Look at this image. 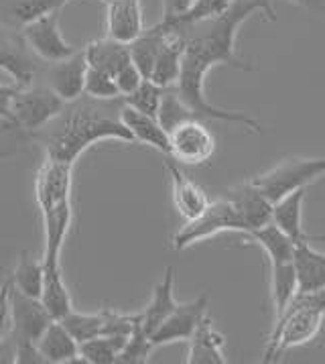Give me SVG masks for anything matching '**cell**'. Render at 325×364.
<instances>
[{
  "mask_svg": "<svg viewBox=\"0 0 325 364\" xmlns=\"http://www.w3.org/2000/svg\"><path fill=\"white\" fill-rule=\"evenodd\" d=\"M232 2L234 0H195L185 15H181L177 21H173L171 25H165V27L175 29L181 25H192V23H199V21H207V18H216L226 13L232 6Z\"/></svg>",
  "mask_w": 325,
  "mask_h": 364,
  "instance_id": "37",
  "label": "cell"
},
{
  "mask_svg": "<svg viewBox=\"0 0 325 364\" xmlns=\"http://www.w3.org/2000/svg\"><path fill=\"white\" fill-rule=\"evenodd\" d=\"M305 196H307V188H301V190H295L291 191V193H287V196H282L281 200H277L272 204L270 222H275L293 242L309 240V236H307L305 228H303Z\"/></svg>",
  "mask_w": 325,
  "mask_h": 364,
  "instance_id": "25",
  "label": "cell"
},
{
  "mask_svg": "<svg viewBox=\"0 0 325 364\" xmlns=\"http://www.w3.org/2000/svg\"><path fill=\"white\" fill-rule=\"evenodd\" d=\"M11 277L0 285V340L11 334Z\"/></svg>",
  "mask_w": 325,
  "mask_h": 364,
  "instance_id": "41",
  "label": "cell"
},
{
  "mask_svg": "<svg viewBox=\"0 0 325 364\" xmlns=\"http://www.w3.org/2000/svg\"><path fill=\"white\" fill-rule=\"evenodd\" d=\"M53 318L39 299L29 297L11 285V338L37 342Z\"/></svg>",
  "mask_w": 325,
  "mask_h": 364,
  "instance_id": "13",
  "label": "cell"
},
{
  "mask_svg": "<svg viewBox=\"0 0 325 364\" xmlns=\"http://www.w3.org/2000/svg\"><path fill=\"white\" fill-rule=\"evenodd\" d=\"M122 98L94 100L79 96L74 102H65L61 112L49 120L43 129L31 132V136L45 149V157L72 163L84 151L102 141L133 143V134L120 118Z\"/></svg>",
  "mask_w": 325,
  "mask_h": 364,
  "instance_id": "2",
  "label": "cell"
},
{
  "mask_svg": "<svg viewBox=\"0 0 325 364\" xmlns=\"http://www.w3.org/2000/svg\"><path fill=\"white\" fill-rule=\"evenodd\" d=\"M287 2H291L295 6H301L305 11H311L315 15L325 16V0H287Z\"/></svg>",
  "mask_w": 325,
  "mask_h": 364,
  "instance_id": "44",
  "label": "cell"
},
{
  "mask_svg": "<svg viewBox=\"0 0 325 364\" xmlns=\"http://www.w3.org/2000/svg\"><path fill=\"white\" fill-rule=\"evenodd\" d=\"M16 92V86H6L0 84V124H11V117H9V106H11V98Z\"/></svg>",
  "mask_w": 325,
  "mask_h": 364,
  "instance_id": "43",
  "label": "cell"
},
{
  "mask_svg": "<svg viewBox=\"0 0 325 364\" xmlns=\"http://www.w3.org/2000/svg\"><path fill=\"white\" fill-rule=\"evenodd\" d=\"M106 4V37L126 45L134 41L145 29L141 0H108Z\"/></svg>",
  "mask_w": 325,
  "mask_h": 364,
  "instance_id": "15",
  "label": "cell"
},
{
  "mask_svg": "<svg viewBox=\"0 0 325 364\" xmlns=\"http://www.w3.org/2000/svg\"><path fill=\"white\" fill-rule=\"evenodd\" d=\"M173 287H175V269L167 267L162 279L153 289L150 301L141 311V323H143V328H145V332L148 336L153 334L162 321L167 320V316L177 307V299L173 295Z\"/></svg>",
  "mask_w": 325,
  "mask_h": 364,
  "instance_id": "23",
  "label": "cell"
},
{
  "mask_svg": "<svg viewBox=\"0 0 325 364\" xmlns=\"http://www.w3.org/2000/svg\"><path fill=\"white\" fill-rule=\"evenodd\" d=\"M226 198L234 205L238 218H240L242 226H244V232L254 230V228L263 226L266 222H270L272 202L266 198L263 191L256 190L250 181L232 188V190L226 193Z\"/></svg>",
  "mask_w": 325,
  "mask_h": 364,
  "instance_id": "16",
  "label": "cell"
},
{
  "mask_svg": "<svg viewBox=\"0 0 325 364\" xmlns=\"http://www.w3.org/2000/svg\"><path fill=\"white\" fill-rule=\"evenodd\" d=\"M246 242H254L265 250L266 259L270 262H289L293 259L295 242L282 232L275 222H266L263 226L244 232Z\"/></svg>",
  "mask_w": 325,
  "mask_h": 364,
  "instance_id": "27",
  "label": "cell"
},
{
  "mask_svg": "<svg viewBox=\"0 0 325 364\" xmlns=\"http://www.w3.org/2000/svg\"><path fill=\"white\" fill-rule=\"evenodd\" d=\"M295 295L297 277L293 262H270V297L275 307V318L281 316Z\"/></svg>",
  "mask_w": 325,
  "mask_h": 364,
  "instance_id": "30",
  "label": "cell"
},
{
  "mask_svg": "<svg viewBox=\"0 0 325 364\" xmlns=\"http://www.w3.org/2000/svg\"><path fill=\"white\" fill-rule=\"evenodd\" d=\"M157 118L161 122V127L165 131L169 132L173 127H177L179 122L187 120V118H197L189 110V106L181 100V96L177 94L175 86L165 87L162 92V100H161V108L157 112Z\"/></svg>",
  "mask_w": 325,
  "mask_h": 364,
  "instance_id": "36",
  "label": "cell"
},
{
  "mask_svg": "<svg viewBox=\"0 0 325 364\" xmlns=\"http://www.w3.org/2000/svg\"><path fill=\"white\" fill-rule=\"evenodd\" d=\"M222 232H244V226L238 218L236 210L226 196L216 202H209L199 216L187 220L173 236V248L181 252Z\"/></svg>",
  "mask_w": 325,
  "mask_h": 364,
  "instance_id": "6",
  "label": "cell"
},
{
  "mask_svg": "<svg viewBox=\"0 0 325 364\" xmlns=\"http://www.w3.org/2000/svg\"><path fill=\"white\" fill-rule=\"evenodd\" d=\"M216 153V136L202 118H187L169 131V155L181 165H206Z\"/></svg>",
  "mask_w": 325,
  "mask_h": 364,
  "instance_id": "8",
  "label": "cell"
},
{
  "mask_svg": "<svg viewBox=\"0 0 325 364\" xmlns=\"http://www.w3.org/2000/svg\"><path fill=\"white\" fill-rule=\"evenodd\" d=\"M143 80H145L143 73L136 70V65H134L133 61H128L122 70H119V72L114 73V82H116V86H119L120 96L131 94L134 87L138 86Z\"/></svg>",
  "mask_w": 325,
  "mask_h": 364,
  "instance_id": "40",
  "label": "cell"
},
{
  "mask_svg": "<svg viewBox=\"0 0 325 364\" xmlns=\"http://www.w3.org/2000/svg\"><path fill=\"white\" fill-rule=\"evenodd\" d=\"M252 15H265L268 21H277L272 0H234L226 13L216 18L175 27L173 31H179L185 41L181 73L175 90L193 114L202 120H222L240 124L252 132H263V127L256 118L238 110H224L214 106L206 98L204 90L207 72L216 65H230L234 70L244 72L256 70L254 65L242 61L236 55L238 29Z\"/></svg>",
  "mask_w": 325,
  "mask_h": 364,
  "instance_id": "1",
  "label": "cell"
},
{
  "mask_svg": "<svg viewBox=\"0 0 325 364\" xmlns=\"http://www.w3.org/2000/svg\"><path fill=\"white\" fill-rule=\"evenodd\" d=\"M15 344V352H13V363L16 364H45L41 352L37 348V342L31 340H18V338H11Z\"/></svg>",
  "mask_w": 325,
  "mask_h": 364,
  "instance_id": "39",
  "label": "cell"
},
{
  "mask_svg": "<svg viewBox=\"0 0 325 364\" xmlns=\"http://www.w3.org/2000/svg\"><path fill=\"white\" fill-rule=\"evenodd\" d=\"M104 320H106V314L102 311H94V314H84V311H75L72 309L63 320H60L65 330L74 336V340L77 344L92 340L96 336H102L104 332Z\"/></svg>",
  "mask_w": 325,
  "mask_h": 364,
  "instance_id": "33",
  "label": "cell"
},
{
  "mask_svg": "<svg viewBox=\"0 0 325 364\" xmlns=\"http://www.w3.org/2000/svg\"><path fill=\"white\" fill-rule=\"evenodd\" d=\"M72 163L45 157L35 179V200L39 210H47L51 205L72 200Z\"/></svg>",
  "mask_w": 325,
  "mask_h": 364,
  "instance_id": "12",
  "label": "cell"
},
{
  "mask_svg": "<svg viewBox=\"0 0 325 364\" xmlns=\"http://www.w3.org/2000/svg\"><path fill=\"white\" fill-rule=\"evenodd\" d=\"M165 169L171 179V196H173V204L177 208L179 216L185 222L199 216L209 204L206 191L183 173L177 161H173L171 157L165 161Z\"/></svg>",
  "mask_w": 325,
  "mask_h": 364,
  "instance_id": "14",
  "label": "cell"
},
{
  "mask_svg": "<svg viewBox=\"0 0 325 364\" xmlns=\"http://www.w3.org/2000/svg\"><path fill=\"white\" fill-rule=\"evenodd\" d=\"M102 2H108V0H102Z\"/></svg>",
  "mask_w": 325,
  "mask_h": 364,
  "instance_id": "45",
  "label": "cell"
},
{
  "mask_svg": "<svg viewBox=\"0 0 325 364\" xmlns=\"http://www.w3.org/2000/svg\"><path fill=\"white\" fill-rule=\"evenodd\" d=\"M43 216V264H60L61 248L65 242V236L72 228L74 220V210H72V200L61 202L57 205H51L47 210H41Z\"/></svg>",
  "mask_w": 325,
  "mask_h": 364,
  "instance_id": "17",
  "label": "cell"
},
{
  "mask_svg": "<svg viewBox=\"0 0 325 364\" xmlns=\"http://www.w3.org/2000/svg\"><path fill=\"white\" fill-rule=\"evenodd\" d=\"M84 96H89L94 100H116V98H122L114 77L110 73L96 70V68H89V65L88 72H86V80H84Z\"/></svg>",
  "mask_w": 325,
  "mask_h": 364,
  "instance_id": "38",
  "label": "cell"
},
{
  "mask_svg": "<svg viewBox=\"0 0 325 364\" xmlns=\"http://www.w3.org/2000/svg\"><path fill=\"white\" fill-rule=\"evenodd\" d=\"M325 175V157L317 159H289L279 163L277 167L268 169L266 173L252 177L250 183L265 193L275 204L282 196L291 191L309 188L313 181Z\"/></svg>",
  "mask_w": 325,
  "mask_h": 364,
  "instance_id": "4",
  "label": "cell"
},
{
  "mask_svg": "<svg viewBox=\"0 0 325 364\" xmlns=\"http://www.w3.org/2000/svg\"><path fill=\"white\" fill-rule=\"evenodd\" d=\"M84 55H86L89 68L102 70V72L110 73L112 77H114V73L122 70L131 61L128 45L114 41L110 37H104V39L86 45Z\"/></svg>",
  "mask_w": 325,
  "mask_h": 364,
  "instance_id": "28",
  "label": "cell"
},
{
  "mask_svg": "<svg viewBox=\"0 0 325 364\" xmlns=\"http://www.w3.org/2000/svg\"><path fill=\"white\" fill-rule=\"evenodd\" d=\"M155 350V344L150 342V336L145 332L143 323H141V314H138V321L133 328L131 336L126 338L124 346L120 350L119 363L122 364H145L150 356V352Z\"/></svg>",
  "mask_w": 325,
  "mask_h": 364,
  "instance_id": "35",
  "label": "cell"
},
{
  "mask_svg": "<svg viewBox=\"0 0 325 364\" xmlns=\"http://www.w3.org/2000/svg\"><path fill=\"white\" fill-rule=\"evenodd\" d=\"M189 342V350H187V364H226V356H224V344L226 338L214 328V321L209 316L199 321L197 330L187 340Z\"/></svg>",
  "mask_w": 325,
  "mask_h": 364,
  "instance_id": "21",
  "label": "cell"
},
{
  "mask_svg": "<svg viewBox=\"0 0 325 364\" xmlns=\"http://www.w3.org/2000/svg\"><path fill=\"white\" fill-rule=\"evenodd\" d=\"M291 262L295 269L297 293L325 289V255L309 247V240L295 242Z\"/></svg>",
  "mask_w": 325,
  "mask_h": 364,
  "instance_id": "18",
  "label": "cell"
},
{
  "mask_svg": "<svg viewBox=\"0 0 325 364\" xmlns=\"http://www.w3.org/2000/svg\"><path fill=\"white\" fill-rule=\"evenodd\" d=\"M193 2L195 0H162V25H171L179 16L185 15Z\"/></svg>",
  "mask_w": 325,
  "mask_h": 364,
  "instance_id": "42",
  "label": "cell"
},
{
  "mask_svg": "<svg viewBox=\"0 0 325 364\" xmlns=\"http://www.w3.org/2000/svg\"><path fill=\"white\" fill-rule=\"evenodd\" d=\"M167 33H169V29L159 21L150 29H143V33L128 43L131 61L136 65V70L143 73V77H148L153 72L155 59L159 55V49H161Z\"/></svg>",
  "mask_w": 325,
  "mask_h": 364,
  "instance_id": "29",
  "label": "cell"
},
{
  "mask_svg": "<svg viewBox=\"0 0 325 364\" xmlns=\"http://www.w3.org/2000/svg\"><path fill=\"white\" fill-rule=\"evenodd\" d=\"M11 281L15 289L39 299L41 289H43V262L33 259L27 250H21Z\"/></svg>",
  "mask_w": 325,
  "mask_h": 364,
  "instance_id": "31",
  "label": "cell"
},
{
  "mask_svg": "<svg viewBox=\"0 0 325 364\" xmlns=\"http://www.w3.org/2000/svg\"><path fill=\"white\" fill-rule=\"evenodd\" d=\"M43 68L45 61L31 51L21 31L0 25V70H4L13 77V86H35L43 73Z\"/></svg>",
  "mask_w": 325,
  "mask_h": 364,
  "instance_id": "7",
  "label": "cell"
},
{
  "mask_svg": "<svg viewBox=\"0 0 325 364\" xmlns=\"http://www.w3.org/2000/svg\"><path fill=\"white\" fill-rule=\"evenodd\" d=\"M65 102L45 84H35L29 87H16L11 98L9 117L11 127L35 132L43 129L49 120L57 117Z\"/></svg>",
  "mask_w": 325,
  "mask_h": 364,
  "instance_id": "5",
  "label": "cell"
},
{
  "mask_svg": "<svg viewBox=\"0 0 325 364\" xmlns=\"http://www.w3.org/2000/svg\"><path fill=\"white\" fill-rule=\"evenodd\" d=\"M162 92H165V87L157 86L153 80L145 77L138 86L134 87L131 94L122 96V102L126 104V106H131V108H134V110H138V112L157 117V112L161 108Z\"/></svg>",
  "mask_w": 325,
  "mask_h": 364,
  "instance_id": "34",
  "label": "cell"
},
{
  "mask_svg": "<svg viewBox=\"0 0 325 364\" xmlns=\"http://www.w3.org/2000/svg\"><path fill=\"white\" fill-rule=\"evenodd\" d=\"M183 51H185L183 35L179 31L169 29L161 49H159V55L155 59V65H153V72L148 75V80H153L157 86L161 87L175 86L179 73H181Z\"/></svg>",
  "mask_w": 325,
  "mask_h": 364,
  "instance_id": "24",
  "label": "cell"
},
{
  "mask_svg": "<svg viewBox=\"0 0 325 364\" xmlns=\"http://www.w3.org/2000/svg\"><path fill=\"white\" fill-rule=\"evenodd\" d=\"M207 306H209L207 295H199L197 299L187 304H177V307L167 316V320L150 334V342L155 344V348L189 340L197 330L199 321L207 316Z\"/></svg>",
  "mask_w": 325,
  "mask_h": 364,
  "instance_id": "11",
  "label": "cell"
},
{
  "mask_svg": "<svg viewBox=\"0 0 325 364\" xmlns=\"http://www.w3.org/2000/svg\"><path fill=\"white\" fill-rule=\"evenodd\" d=\"M120 118H122L124 127L133 134V143L153 146L165 155H169V132L162 129L159 118L138 112L124 102L120 108Z\"/></svg>",
  "mask_w": 325,
  "mask_h": 364,
  "instance_id": "22",
  "label": "cell"
},
{
  "mask_svg": "<svg viewBox=\"0 0 325 364\" xmlns=\"http://www.w3.org/2000/svg\"><path fill=\"white\" fill-rule=\"evenodd\" d=\"M37 348L41 352L45 363H86L79 356V344L75 342L74 336L65 330V326L60 320H53L45 328V332L37 340Z\"/></svg>",
  "mask_w": 325,
  "mask_h": 364,
  "instance_id": "20",
  "label": "cell"
},
{
  "mask_svg": "<svg viewBox=\"0 0 325 364\" xmlns=\"http://www.w3.org/2000/svg\"><path fill=\"white\" fill-rule=\"evenodd\" d=\"M39 301L43 304L47 314L53 320H63L74 309L72 295H70V289L61 275V262L60 264H43V289L39 295Z\"/></svg>",
  "mask_w": 325,
  "mask_h": 364,
  "instance_id": "26",
  "label": "cell"
},
{
  "mask_svg": "<svg viewBox=\"0 0 325 364\" xmlns=\"http://www.w3.org/2000/svg\"><path fill=\"white\" fill-rule=\"evenodd\" d=\"M21 33L31 47V51L45 63L70 58L77 51V47L67 43L61 33L60 13H49L41 18H35L33 23L25 25Z\"/></svg>",
  "mask_w": 325,
  "mask_h": 364,
  "instance_id": "9",
  "label": "cell"
},
{
  "mask_svg": "<svg viewBox=\"0 0 325 364\" xmlns=\"http://www.w3.org/2000/svg\"><path fill=\"white\" fill-rule=\"evenodd\" d=\"M88 72V61L84 49H77L70 58L45 63L41 80L47 87H51L63 102H74L84 96V80Z\"/></svg>",
  "mask_w": 325,
  "mask_h": 364,
  "instance_id": "10",
  "label": "cell"
},
{
  "mask_svg": "<svg viewBox=\"0 0 325 364\" xmlns=\"http://www.w3.org/2000/svg\"><path fill=\"white\" fill-rule=\"evenodd\" d=\"M124 342V336H96L79 344V356L88 364H114Z\"/></svg>",
  "mask_w": 325,
  "mask_h": 364,
  "instance_id": "32",
  "label": "cell"
},
{
  "mask_svg": "<svg viewBox=\"0 0 325 364\" xmlns=\"http://www.w3.org/2000/svg\"><path fill=\"white\" fill-rule=\"evenodd\" d=\"M324 318L325 289L297 293L281 316L275 318L263 363H279L287 350L311 342L321 330Z\"/></svg>",
  "mask_w": 325,
  "mask_h": 364,
  "instance_id": "3",
  "label": "cell"
},
{
  "mask_svg": "<svg viewBox=\"0 0 325 364\" xmlns=\"http://www.w3.org/2000/svg\"><path fill=\"white\" fill-rule=\"evenodd\" d=\"M72 0H0V25L21 31L35 18L60 13Z\"/></svg>",
  "mask_w": 325,
  "mask_h": 364,
  "instance_id": "19",
  "label": "cell"
}]
</instances>
